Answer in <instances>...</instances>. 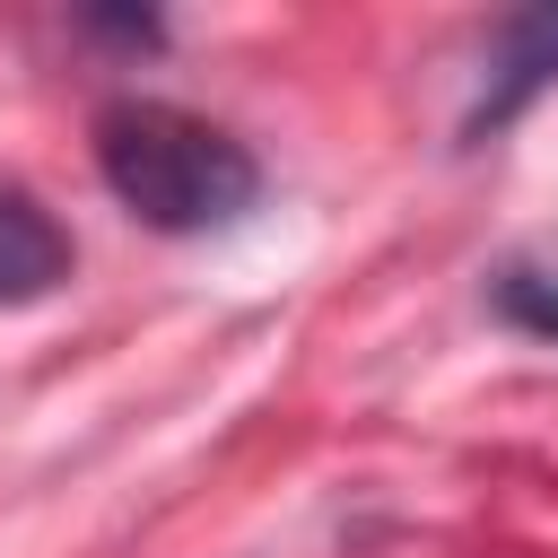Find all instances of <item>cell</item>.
I'll return each mask as SVG.
<instances>
[{
    "mask_svg": "<svg viewBox=\"0 0 558 558\" xmlns=\"http://www.w3.org/2000/svg\"><path fill=\"white\" fill-rule=\"evenodd\" d=\"M96 174L148 235H218L262 201V157L166 96H113L96 113Z\"/></svg>",
    "mask_w": 558,
    "mask_h": 558,
    "instance_id": "obj_1",
    "label": "cell"
},
{
    "mask_svg": "<svg viewBox=\"0 0 558 558\" xmlns=\"http://www.w3.org/2000/svg\"><path fill=\"white\" fill-rule=\"evenodd\" d=\"M558 87V0H532V9H506L497 35H488V78L462 113V148L497 140L506 122L532 113V96Z\"/></svg>",
    "mask_w": 558,
    "mask_h": 558,
    "instance_id": "obj_2",
    "label": "cell"
},
{
    "mask_svg": "<svg viewBox=\"0 0 558 558\" xmlns=\"http://www.w3.org/2000/svg\"><path fill=\"white\" fill-rule=\"evenodd\" d=\"M61 279H70V235L26 192H0V314L9 305H44Z\"/></svg>",
    "mask_w": 558,
    "mask_h": 558,
    "instance_id": "obj_3",
    "label": "cell"
},
{
    "mask_svg": "<svg viewBox=\"0 0 558 558\" xmlns=\"http://www.w3.org/2000/svg\"><path fill=\"white\" fill-rule=\"evenodd\" d=\"M497 314L523 323V331H541V340H558V288H549L541 270H506V279H497Z\"/></svg>",
    "mask_w": 558,
    "mask_h": 558,
    "instance_id": "obj_4",
    "label": "cell"
},
{
    "mask_svg": "<svg viewBox=\"0 0 558 558\" xmlns=\"http://www.w3.org/2000/svg\"><path fill=\"white\" fill-rule=\"evenodd\" d=\"M87 26L96 35H122V44H166V17L157 9H140V17L131 9H87Z\"/></svg>",
    "mask_w": 558,
    "mask_h": 558,
    "instance_id": "obj_5",
    "label": "cell"
}]
</instances>
